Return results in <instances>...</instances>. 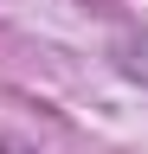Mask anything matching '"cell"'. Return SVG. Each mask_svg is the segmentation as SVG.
I'll return each instance as SVG.
<instances>
[{"label":"cell","instance_id":"6da1fadb","mask_svg":"<svg viewBox=\"0 0 148 154\" xmlns=\"http://www.w3.org/2000/svg\"><path fill=\"white\" fill-rule=\"evenodd\" d=\"M109 64H116V77H129V84L148 90V32H129L109 45Z\"/></svg>","mask_w":148,"mask_h":154},{"label":"cell","instance_id":"7a4b0ae2","mask_svg":"<svg viewBox=\"0 0 148 154\" xmlns=\"http://www.w3.org/2000/svg\"><path fill=\"white\" fill-rule=\"evenodd\" d=\"M0 154H32V148L26 141H0Z\"/></svg>","mask_w":148,"mask_h":154}]
</instances>
